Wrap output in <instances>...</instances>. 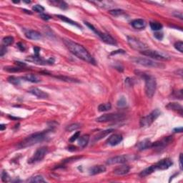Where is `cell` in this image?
<instances>
[{
	"mask_svg": "<svg viewBox=\"0 0 183 183\" xmlns=\"http://www.w3.org/2000/svg\"><path fill=\"white\" fill-rule=\"evenodd\" d=\"M142 77L144 79L145 82V87H144V90H145V94L149 98H152L153 95H155V92L156 91L157 87V82L156 79L153 76L147 75L145 73H142Z\"/></svg>",
	"mask_w": 183,
	"mask_h": 183,
	"instance_id": "3",
	"label": "cell"
},
{
	"mask_svg": "<svg viewBox=\"0 0 183 183\" xmlns=\"http://www.w3.org/2000/svg\"><path fill=\"white\" fill-rule=\"evenodd\" d=\"M29 92L31 94H32V95L36 96V97H37L39 99H47L48 98L49 95L47 93H46V92L42 91V90H39V89L38 88H32L31 90H30V91Z\"/></svg>",
	"mask_w": 183,
	"mask_h": 183,
	"instance_id": "16",
	"label": "cell"
},
{
	"mask_svg": "<svg viewBox=\"0 0 183 183\" xmlns=\"http://www.w3.org/2000/svg\"><path fill=\"white\" fill-rule=\"evenodd\" d=\"M40 17L42 19H44V20H50V19H52V17H50V15H48V14H40Z\"/></svg>",
	"mask_w": 183,
	"mask_h": 183,
	"instance_id": "45",
	"label": "cell"
},
{
	"mask_svg": "<svg viewBox=\"0 0 183 183\" xmlns=\"http://www.w3.org/2000/svg\"><path fill=\"white\" fill-rule=\"evenodd\" d=\"M112 105L110 103H105V104H101L99 105L98 107V110L99 112H107L109 111L110 110H111Z\"/></svg>",
	"mask_w": 183,
	"mask_h": 183,
	"instance_id": "29",
	"label": "cell"
},
{
	"mask_svg": "<svg viewBox=\"0 0 183 183\" xmlns=\"http://www.w3.org/2000/svg\"><path fill=\"white\" fill-rule=\"evenodd\" d=\"M47 153H48L47 147H41L37 150V151L34 153L33 156L29 159L28 162L30 163V164H32V163L40 162V161H41L44 158V157L46 156Z\"/></svg>",
	"mask_w": 183,
	"mask_h": 183,
	"instance_id": "8",
	"label": "cell"
},
{
	"mask_svg": "<svg viewBox=\"0 0 183 183\" xmlns=\"http://www.w3.org/2000/svg\"><path fill=\"white\" fill-rule=\"evenodd\" d=\"M63 41H64V44L68 49L69 51L76 57L79 58L81 60L90 63V64L94 65L96 64L95 59L84 47L68 39H64Z\"/></svg>",
	"mask_w": 183,
	"mask_h": 183,
	"instance_id": "1",
	"label": "cell"
},
{
	"mask_svg": "<svg viewBox=\"0 0 183 183\" xmlns=\"http://www.w3.org/2000/svg\"><path fill=\"white\" fill-rule=\"evenodd\" d=\"M152 144H153V142L149 139H145L139 142L137 144V147L139 151H142V150H145L151 147Z\"/></svg>",
	"mask_w": 183,
	"mask_h": 183,
	"instance_id": "19",
	"label": "cell"
},
{
	"mask_svg": "<svg viewBox=\"0 0 183 183\" xmlns=\"http://www.w3.org/2000/svg\"><path fill=\"white\" fill-rule=\"evenodd\" d=\"M124 117L123 114H105L98 118H97L96 121L98 122H112V121H118L121 120Z\"/></svg>",
	"mask_w": 183,
	"mask_h": 183,
	"instance_id": "9",
	"label": "cell"
},
{
	"mask_svg": "<svg viewBox=\"0 0 183 183\" xmlns=\"http://www.w3.org/2000/svg\"><path fill=\"white\" fill-rule=\"evenodd\" d=\"M174 132H182V127H178L174 129Z\"/></svg>",
	"mask_w": 183,
	"mask_h": 183,
	"instance_id": "52",
	"label": "cell"
},
{
	"mask_svg": "<svg viewBox=\"0 0 183 183\" xmlns=\"http://www.w3.org/2000/svg\"><path fill=\"white\" fill-rule=\"evenodd\" d=\"M109 13H110L112 16L117 17V16H120V15H122V14H124V11L122 10L116 9V10H110V11H109Z\"/></svg>",
	"mask_w": 183,
	"mask_h": 183,
	"instance_id": "34",
	"label": "cell"
},
{
	"mask_svg": "<svg viewBox=\"0 0 183 183\" xmlns=\"http://www.w3.org/2000/svg\"><path fill=\"white\" fill-rule=\"evenodd\" d=\"M105 172H106V167L103 165H95L89 169V173L90 175H99Z\"/></svg>",
	"mask_w": 183,
	"mask_h": 183,
	"instance_id": "17",
	"label": "cell"
},
{
	"mask_svg": "<svg viewBox=\"0 0 183 183\" xmlns=\"http://www.w3.org/2000/svg\"><path fill=\"white\" fill-rule=\"evenodd\" d=\"M23 79H25L26 81H30L32 83H38L41 81L40 78L38 77L37 75H33V74H29V75H26L22 77Z\"/></svg>",
	"mask_w": 183,
	"mask_h": 183,
	"instance_id": "25",
	"label": "cell"
},
{
	"mask_svg": "<svg viewBox=\"0 0 183 183\" xmlns=\"http://www.w3.org/2000/svg\"><path fill=\"white\" fill-rule=\"evenodd\" d=\"M182 154H180V160H179V162H180V170H182Z\"/></svg>",
	"mask_w": 183,
	"mask_h": 183,
	"instance_id": "51",
	"label": "cell"
},
{
	"mask_svg": "<svg viewBox=\"0 0 183 183\" xmlns=\"http://www.w3.org/2000/svg\"><path fill=\"white\" fill-rule=\"evenodd\" d=\"M56 78H58L62 81H68V82H78L79 81L76 80L75 79L70 78V77H61V76H59V77H55Z\"/></svg>",
	"mask_w": 183,
	"mask_h": 183,
	"instance_id": "39",
	"label": "cell"
},
{
	"mask_svg": "<svg viewBox=\"0 0 183 183\" xmlns=\"http://www.w3.org/2000/svg\"><path fill=\"white\" fill-rule=\"evenodd\" d=\"M13 42H14V38L11 37V36L4 37L3 43L4 45H5V46H10V45L13 44Z\"/></svg>",
	"mask_w": 183,
	"mask_h": 183,
	"instance_id": "35",
	"label": "cell"
},
{
	"mask_svg": "<svg viewBox=\"0 0 183 183\" xmlns=\"http://www.w3.org/2000/svg\"><path fill=\"white\" fill-rule=\"evenodd\" d=\"M47 132L48 131H44L32 134V135L27 137L23 140H21L20 142L18 143L17 147L18 149H23V148L28 147H31L43 142L47 138Z\"/></svg>",
	"mask_w": 183,
	"mask_h": 183,
	"instance_id": "2",
	"label": "cell"
},
{
	"mask_svg": "<svg viewBox=\"0 0 183 183\" xmlns=\"http://www.w3.org/2000/svg\"><path fill=\"white\" fill-rule=\"evenodd\" d=\"M113 131H114L113 129H109V130H104V131H101V132H98V133H97V135L94 137V142H97V141L100 140V139L104 138V137H106V136H107L109 134H110Z\"/></svg>",
	"mask_w": 183,
	"mask_h": 183,
	"instance_id": "23",
	"label": "cell"
},
{
	"mask_svg": "<svg viewBox=\"0 0 183 183\" xmlns=\"http://www.w3.org/2000/svg\"><path fill=\"white\" fill-rule=\"evenodd\" d=\"M166 107L167 108L168 110L177 112L178 113H180V115H182V107L181 106L180 104H178V103L176 102L169 103V104L167 105Z\"/></svg>",
	"mask_w": 183,
	"mask_h": 183,
	"instance_id": "22",
	"label": "cell"
},
{
	"mask_svg": "<svg viewBox=\"0 0 183 183\" xmlns=\"http://www.w3.org/2000/svg\"><path fill=\"white\" fill-rule=\"evenodd\" d=\"M80 127V124L79 123H73V124H70L66 127V130L68 132H72L77 130V129Z\"/></svg>",
	"mask_w": 183,
	"mask_h": 183,
	"instance_id": "32",
	"label": "cell"
},
{
	"mask_svg": "<svg viewBox=\"0 0 183 183\" xmlns=\"http://www.w3.org/2000/svg\"><path fill=\"white\" fill-rule=\"evenodd\" d=\"M89 141H90V135H84L80 137L78 139V144L81 147L84 148L88 144Z\"/></svg>",
	"mask_w": 183,
	"mask_h": 183,
	"instance_id": "26",
	"label": "cell"
},
{
	"mask_svg": "<svg viewBox=\"0 0 183 183\" xmlns=\"http://www.w3.org/2000/svg\"><path fill=\"white\" fill-rule=\"evenodd\" d=\"M82 157H70V158L66 159L64 160V162H71V161H74V160H77V159H81Z\"/></svg>",
	"mask_w": 183,
	"mask_h": 183,
	"instance_id": "44",
	"label": "cell"
},
{
	"mask_svg": "<svg viewBox=\"0 0 183 183\" xmlns=\"http://www.w3.org/2000/svg\"><path fill=\"white\" fill-rule=\"evenodd\" d=\"M173 136H168V137H164L161 139V140L157 141V142H154L152 144L151 147L155 148V149H159L162 150L163 148H164L167 147L168 144H170V143L173 142Z\"/></svg>",
	"mask_w": 183,
	"mask_h": 183,
	"instance_id": "12",
	"label": "cell"
},
{
	"mask_svg": "<svg viewBox=\"0 0 183 183\" xmlns=\"http://www.w3.org/2000/svg\"><path fill=\"white\" fill-rule=\"evenodd\" d=\"M5 128H6V125H5V124H1V125H0V130H1V131H3Z\"/></svg>",
	"mask_w": 183,
	"mask_h": 183,
	"instance_id": "53",
	"label": "cell"
},
{
	"mask_svg": "<svg viewBox=\"0 0 183 183\" xmlns=\"http://www.w3.org/2000/svg\"><path fill=\"white\" fill-rule=\"evenodd\" d=\"M117 107H124L127 105V100L124 97H122L119 99V100L117 102Z\"/></svg>",
	"mask_w": 183,
	"mask_h": 183,
	"instance_id": "36",
	"label": "cell"
},
{
	"mask_svg": "<svg viewBox=\"0 0 183 183\" xmlns=\"http://www.w3.org/2000/svg\"><path fill=\"white\" fill-rule=\"evenodd\" d=\"M28 182L40 183V182H46V180H44V177L41 176V175H36V176L31 177L30 180H28Z\"/></svg>",
	"mask_w": 183,
	"mask_h": 183,
	"instance_id": "28",
	"label": "cell"
},
{
	"mask_svg": "<svg viewBox=\"0 0 183 183\" xmlns=\"http://www.w3.org/2000/svg\"><path fill=\"white\" fill-rule=\"evenodd\" d=\"M6 52H7L6 46H5V45H2V46L1 47V50H0V56L2 57V56H4V54H6Z\"/></svg>",
	"mask_w": 183,
	"mask_h": 183,
	"instance_id": "46",
	"label": "cell"
},
{
	"mask_svg": "<svg viewBox=\"0 0 183 183\" xmlns=\"http://www.w3.org/2000/svg\"><path fill=\"white\" fill-rule=\"evenodd\" d=\"M156 171V168H155V165H152L149 167L146 168L144 170H142L140 173H139V176L140 177H144L148 176V175H151L152 173H153L154 172Z\"/></svg>",
	"mask_w": 183,
	"mask_h": 183,
	"instance_id": "24",
	"label": "cell"
},
{
	"mask_svg": "<svg viewBox=\"0 0 183 183\" xmlns=\"http://www.w3.org/2000/svg\"><path fill=\"white\" fill-rule=\"evenodd\" d=\"M17 47L19 48V50H20L21 52H24L25 50H26V47H25V45L23 44L22 42H19L17 43Z\"/></svg>",
	"mask_w": 183,
	"mask_h": 183,
	"instance_id": "42",
	"label": "cell"
},
{
	"mask_svg": "<svg viewBox=\"0 0 183 183\" xmlns=\"http://www.w3.org/2000/svg\"><path fill=\"white\" fill-rule=\"evenodd\" d=\"M15 64L19 66V67H22L24 68V67H26V64L24 62H21V61H15Z\"/></svg>",
	"mask_w": 183,
	"mask_h": 183,
	"instance_id": "48",
	"label": "cell"
},
{
	"mask_svg": "<svg viewBox=\"0 0 183 183\" xmlns=\"http://www.w3.org/2000/svg\"><path fill=\"white\" fill-rule=\"evenodd\" d=\"M85 24L87 25L88 27H90V30H92L94 32H95L96 34H97V35L99 36V37L101 38V39L104 41V42L107 43V44H111V45H116L117 44V42H116L115 39H114L113 37H112V36H110V34H106V33H103V32H100V31L97 30V29L95 28V27L93 26V25L90 24L89 22H87V21H85Z\"/></svg>",
	"mask_w": 183,
	"mask_h": 183,
	"instance_id": "6",
	"label": "cell"
},
{
	"mask_svg": "<svg viewBox=\"0 0 183 183\" xmlns=\"http://www.w3.org/2000/svg\"><path fill=\"white\" fill-rule=\"evenodd\" d=\"M7 80L12 84L16 85V86H17V85L18 86V85L20 84V79L18 78V77H14V76H10V77H9Z\"/></svg>",
	"mask_w": 183,
	"mask_h": 183,
	"instance_id": "31",
	"label": "cell"
},
{
	"mask_svg": "<svg viewBox=\"0 0 183 183\" xmlns=\"http://www.w3.org/2000/svg\"><path fill=\"white\" fill-rule=\"evenodd\" d=\"M160 115L161 112L159 111L158 109L153 110L151 113H150L149 115L145 116V117H143L142 118L140 119V122H139L140 126L142 127H150Z\"/></svg>",
	"mask_w": 183,
	"mask_h": 183,
	"instance_id": "5",
	"label": "cell"
},
{
	"mask_svg": "<svg viewBox=\"0 0 183 183\" xmlns=\"http://www.w3.org/2000/svg\"><path fill=\"white\" fill-rule=\"evenodd\" d=\"M40 51V49L39 47H34V55H39V52Z\"/></svg>",
	"mask_w": 183,
	"mask_h": 183,
	"instance_id": "49",
	"label": "cell"
},
{
	"mask_svg": "<svg viewBox=\"0 0 183 183\" xmlns=\"http://www.w3.org/2000/svg\"><path fill=\"white\" fill-rule=\"evenodd\" d=\"M27 61H31V62L35 63L37 64H40V65H47V64H53L54 62V59L53 58H50V59H44L42 57H39V55H34V56H30L27 58Z\"/></svg>",
	"mask_w": 183,
	"mask_h": 183,
	"instance_id": "11",
	"label": "cell"
},
{
	"mask_svg": "<svg viewBox=\"0 0 183 183\" xmlns=\"http://www.w3.org/2000/svg\"><path fill=\"white\" fill-rule=\"evenodd\" d=\"M119 53L124 54V53H125V52H124V50H117V51H114L113 52H112L111 54H119Z\"/></svg>",
	"mask_w": 183,
	"mask_h": 183,
	"instance_id": "50",
	"label": "cell"
},
{
	"mask_svg": "<svg viewBox=\"0 0 183 183\" xmlns=\"http://www.w3.org/2000/svg\"><path fill=\"white\" fill-rule=\"evenodd\" d=\"M79 136H80V132H76L75 133L70 137L69 141H70V142H74L75 140H77V139H79Z\"/></svg>",
	"mask_w": 183,
	"mask_h": 183,
	"instance_id": "41",
	"label": "cell"
},
{
	"mask_svg": "<svg viewBox=\"0 0 183 183\" xmlns=\"http://www.w3.org/2000/svg\"><path fill=\"white\" fill-rule=\"evenodd\" d=\"M1 180H2L3 182H7L8 181V175L6 172L3 171L2 173H1Z\"/></svg>",
	"mask_w": 183,
	"mask_h": 183,
	"instance_id": "43",
	"label": "cell"
},
{
	"mask_svg": "<svg viewBox=\"0 0 183 183\" xmlns=\"http://www.w3.org/2000/svg\"><path fill=\"white\" fill-rule=\"evenodd\" d=\"M122 136L119 134H115L110 136L107 140V144L110 146H115L122 141Z\"/></svg>",
	"mask_w": 183,
	"mask_h": 183,
	"instance_id": "15",
	"label": "cell"
},
{
	"mask_svg": "<svg viewBox=\"0 0 183 183\" xmlns=\"http://www.w3.org/2000/svg\"><path fill=\"white\" fill-rule=\"evenodd\" d=\"M32 10H33L34 12H38V13H41L44 11V7H42L40 4H36L32 7Z\"/></svg>",
	"mask_w": 183,
	"mask_h": 183,
	"instance_id": "38",
	"label": "cell"
},
{
	"mask_svg": "<svg viewBox=\"0 0 183 183\" xmlns=\"http://www.w3.org/2000/svg\"><path fill=\"white\" fill-rule=\"evenodd\" d=\"M52 4H56V6H58L59 7H60L61 9H67V4L66 3L64 2V1H52Z\"/></svg>",
	"mask_w": 183,
	"mask_h": 183,
	"instance_id": "37",
	"label": "cell"
},
{
	"mask_svg": "<svg viewBox=\"0 0 183 183\" xmlns=\"http://www.w3.org/2000/svg\"><path fill=\"white\" fill-rule=\"evenodd\" d=\"M133 61L136 64L142 65V66L147 67H155V68H163L164 65L159 64L158 62L144 57H135L133 59Z\"/></svg>",
	"mask_w": 183,
	"mask_h": 183,
	"instance_id": "7",
	"label": "cell"
},
{
	"mask_svg": "<svg viewBox=\"0 0 183 183\" xmlns=\"http://www.w3.org/2000/svg\"><path fill=\"white\" fill-rule=\"evenodd\" d=\"M154 36H155V37L156 38V39H159V40H162L163 38V34L160 33V32H155V33L154 34Z\"/></svg>",
	"mask_w": 183,
	"mask_h": 183,
	"instance_id": "47",
	"label": "cell"
},
{
	"mask_svg": "<svg viewBox=\"0 0 183 183\" xmlns=\"http://www.w3.org/2000/svg\"><path fill=\"white\" fill-rule=\"evenodd\" d=\"M140 53L143 55L147 56L153 58V59H157V60H162V61H168L171 59V57L167 53L163 52L155 51V50H146L144 51L140 52Z\"/></svg>",
	"mask_w": 183,
	"mask_h": 183,
	"instance_id": "4",
	"label": "cell"
},
{
	"mask_svg": "<svg viewBox=\"0 0 183 183\" xmlns=\"http://www.w3.org/2000/svg\"><path fill=\"white\" fill-rule=\"evenodd\" d=\"M127 42L130 44V46L135 50H139V51L142 52L147 49V46L144 43H143L142 41L139 40L135 37H128Z\"/></svg>",
	"mask_w": 183,
	"mask_h": 183,
	"instance_id": "10",
	"label": "cell"
},
{
	"mask_svg": "<svg viewBox=\"0 0 183 183\" xmlns=\"http://www.w3.org/2000/svg\"><path fill=\"white\" fill-rule=\"evenodd\" d=\"M24 35L27 39H33V40H37L41 38V35L39 32L34 30H27L24 32Z\"/></svg>",
	"mask_w": 183,
	"mask_h": 183,
	"instance_id": "18",
	"label": "cell"
},
{
	"mask_svg": "<svg viewBox=\"0 0 183 183\" xmlns=\"http://www.w3.org/2000/svg\"><path fill=\"white\" fill-rule=\"evenodd\" d=\"M127 161V157L126 155H119V156H115L111 158L108 159L107 160V164L112 165V164H123Z\"/></svg>",
	"mask_w": 183,
	"mask_h": 183,
	"instance_id": "14",
	"label": "cell"
},
{
	"mask_svg": "<svg viewBox=\"0 0 183 183\" xmlns=\"http://www.w3.org/2000/svg\"><path fill=\"white\" fill-rule=\"evenodd\" d=\"M174 46H175V48L177 50H178L179 52H181V53L183 52V43H182V41H177V42L175 43Z\"/></svg>",
	"mask_w": 183,
	"mask_h": 183,
	"instance_id": "40",
	"label": "cell"
},
{
	"mask_svg": "<svg viewBox=\"0 0 183 183\" xmlns=\"http://www.w3.org/2000/svg\"><path fill=\"white\" fill-rule=\"evenodd\" d=\"M57 17L59 18V19H61V21H64V22H67V23H68V24L73 25V26H75V27H79V28H81V26L78 24V23L76 22V21H74L73 20H72V19H69L68 17H65V16L59 15V14H58V15H57Z\"/></svg>",
	"mask_w": 183,
	"mask_h": 183,
	"instance_id": "27",
	"label": "cell"
},
{
	"mask_svg": "<svg viewBox=\"0 0 183 183\" xmlns=\"http://www.w3.org/2000/svg\"><path fill=\"white\" fill-rule=\"evenodd\" d=\"M173 162L172 159H170V158H165L161 159L160 161H159L158 162H157L154 165L156 168V170H165L170 168L173 165Z\"/></svg>",
	"mask_w": 183,
	"mask_h": 183,
	"instance_id": "13",
	"label": "cell"
},
{
	"mask_svg": "<svg viewBox=\"0 0 183 183\" xmlns=\"http://www.w3.org/2000/svg\"><path fill=\"white\" fill-rule=\"evenodd\" d=\"M150 26L153 31L161 30L163 27L162 24H160L159 22H157V21H152V22H150Z\"/></svg>",
	"mask_w": 183,
	"mask_h": 183,
	"instance_id": "30",
	"label": "cell"
},
{
	"mask_svg": "<svg viewBox=\"0 0 183 183\" xmlns=\"http://www.w3.org/2000/svg\"><path fill=\"white\" fill-rule=\"evenodd\" d=\"M131 25L133 28L136 29V30H143V29L145 28L146 22L142 19H137L132 21Z\"/></svg>",
	"mask_w": 183,
	"mask_h": 183,
	"instance_id": "21",
	"label": "cell"
},
{
	"mask_svg": "<svg viewBox=\"0 0 183 183\" xmlns=\"http://www.w3.org/2000/svg\"><path fill=\"white\" fill-rule=\"evenodd\" d=\"M130 167L128 165H122L114 170L113 173L116 175H124L130 172Z\"/></svg>",
	"mask_w": 183,
	"mask_h": 183,
	"instance_id": "20",
	"label": "cell"
},
{
	"mask_svg": "<svg viewBox=\"0 0 183 183\" xmlns=\"http://www.w3.org/2000/svg\"><path fill=\"white\" fill-rule=\"evenodd\" d=\"M4 70L9 72H22L24 71V68L22 67H4Z\"/></svg>",
	"mask_w": 183,
	"mask_h": 183,
	"instance_id": "33",
	"label": "cell"
}]
</instances>
